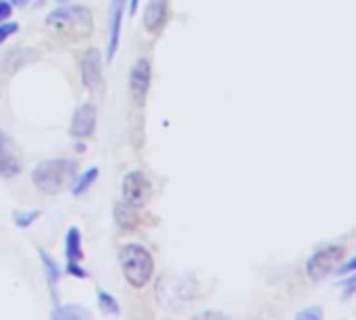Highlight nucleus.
Segmentation results:
<instances>
[{
  "label": "nucleus",
  "mask_w": 356,
  "mask_h": 320,
  "mask_svg": "<svg viewBox=\"0 0 356 320\" xmlns=\"http://www.w3.org/2000/svg\"><path fill=\"white\" fill-rule=\"evenodd\" d=\"M46 25L67 42H86L94 33V12L83 4L63 2L46 15Z\"/></svg>",
  "instance_id": "obj_1"
},
{
  "label": "nucleus",
  "mask_w": 356,
  "mask_h": 320,
  "mask_svg": "<svg viewBox=\"0 0 356 320\" xmlns=\"http://www.w3.org/2000/svg\"><path fill=\"white\" fill-rule=\"evenodd\" d=\"M77 175V162L73 158H48L33 167L31 183L46 196H58L71 187Z\"/></svg>",
  "instance_id": "obj_2"
},
{
  "label": "nucleus",
  "mask_w": 356,
  "mask_h": 320,
  "mask_svg": "<svg viewBox=\"0 0 356 320\" xmlns=\"http://www.w3.org/2000/svg\"><path fill=\"white\" fill-rule=\"evenodd\" d=\"M119 267L125 281L134 289H144L154 275L152 254L140 244H125L119 250Z\"/></svg>",
  "instance_id": "obj_3"
},
{
  "label": "nucleus",
  "mask_w": 356,
  "mask_h": 320,
  "mask_svg": "<svg viewBox=\"0 0 356 320\" xmlns=\"http://www.w3.org/2000/svg\"><path fill=\"white\" fill-rule=\"evenodd\" d=\"M346 258L344 244H325L323 248L315 250L307 260V275L313 283H323L327 277L334 275L338 264Z\"/></svg>",
  "instance_id": "obj_4"
},
{
  "label": "nucleus",
  "mask_w": 356,
  "mask_h": 320,
  "mask_svg": "<svg viewBox=\"0 0 356 320\" xmlns=\"http://www.w3.org/2000/svg\"><path fill=\"white\" fill-rule=\"evenodd\" d=\"M150 83H152V65L146 56H140L131 69H129V79H127V85H129V96L134 100L136 106H142L146 102V96H148V90H150Z\"/></svg>",
  "instance_id": "obj_5"
},
{
  "label": "nucleus",
  "mask_w": 356,
  "mask_h": 320,
  "mask_svg": "<svg viewBox=\"0 0 356 320\" xmlns=\"http://www.w3.org/2000/svg\"><path fill=\"white\" fill-rule=\"evenodd\" d=\"M150 194H152L150 179L142 171H129L123 177V181H121L123 202H127V204H131L136 208H142L150 200Z\"/></svg>",
  "instance_id": "obj_6"
},
{
  "label": "nucleus",
  "mask_w": 356,
  "mask_h": 320,
  "mask_svg": "<svg viewBox=\"0 0 356 320\" xmlns=\"http://www.w3.org/2000/svg\"><path fill=\"white\" fill-rule=\"evenodd\" d=\"M79 75L81 83L88 92H98L104 83V73H102V52L98 48H90L81 54L79 60Z\"/></svg>",
  "instance_id": "obj_7"
},
{
  "label": "nucleus",
  "mask_w": 356,
  "mask_h": 320,
  "mask_svg": "<svg viewBox=\"0 0 356 320\" xmlns=\"http://www.w3.org/2000/svg\"><path fill=\"white\" fill-rule=\"evenodd\" d=\"M96 125H98V108L92 102H83L71 115L69 135L73 140H88L94 135Z\"/></svg>",
  "instance_id": "obj_8"
},
{
  "label": "nucleus",
  "mask_w": 356,
  "mask_h": 320,
  "mask_svg": "<svg viewBox=\"0 0 356 320\" xmlns=\"http://www.w3.org/2000/svg\"><path fill=\"white\" fill-rule=\"evenodd\" d=\"M125 8H127V0H111L108 6V40H106V60H113L117 50H119V42H121V33H123V17H125Z\"/></svg>",
  "instance_id": "obj_9"
},
{
  "label": "nucleus",
  "mask_w": 356,
  "mask_h": 320,
  "mask_svg": "<svg viewBox=\"0 0 356 320\" xmlns=\"http://www.w3.org/2000/svg\"><path fill=\"white\" fill-rule=\"evenodd\" d=\"M38 258H40V264H42V271H44V279H46V285H48V294H50L52 306H56V304H60L58 302V281L63 277V269L56 262V258H52L42 248H38Z\"/></svg>",
  "instance_id": "obj_10"
},
{
  "label": "nucleus",
  "mask_w": 356,
  "mask_h": 320,
  "mask_svg": "<svg viewBox=\"0 0 356 320\" xmlns=\"http://www.w3.org/2000/svg\"><path fill=\"white\" fill-rule=\"evenodd\" d=\"M169 17V0H150L142 15V25L148 33H159Z\"/></svg>",
  "instance_id": "obj_11"
},
{
  "label": "nucleus",
  "mask_w": 356,
  "mask_h": 320,
  "mask_svg": "<svg viewBox=\"0 0 356 320\" xmlns=\"http://www.w3.org/2000/svg\"><path fill=\"white\" fill-rule=\"evenodd\" d=\"M17 175H21V162L17 154L10 150L8 137L0 131V177L13 179Z\"/></svg>",
  "instance_id": "obj_12"
},
{
  "label": "nucleus",
  "mask_w": 356,
  "mask_h": 320,
  "mask_svg": "<svg viewBox=\"0 0 356 320\" xmlns=\"http://www.w3.org/2000/svg\"><path fill=\"white\" fill-rule=\"evenodd\" d=\"M138 210H140V208H136V206H131V204H127V202H117V204L113 206V219H115L117 227L123 229V231H134V229H138V225H140V214H138Z\"/></svg>",
  "instance_id": "obj_13"
},
{
  "label": "nucleus",
  "mask_w": 356,
  "mask_h": 320,
  "mask_svg": "<svg viewBox=\"0 0 356 320\" xmlns=\"http://www.w3.org/2000/svg\"><path fill=\"white\" fill-rule=\"evenodd\" d=\"M65 256L71 262H81L83 260V239L79 227H69L65 233Z\"/></svg>",
  "instance_id": "obj_14"
},
{
  "label": "nucleus",
  "mask_w": 356,
  "mask_h": 320,
  "mask_svg": "<svg viewBox=\"0 0 356 320\" xmlns=\"http://www.w3.org/2000/svg\"><path fill=\"white\" fill-rule=\"evenodd\" d=\"M50 319L56 320H90L92 312L79 304H56L50 312Z\"/></svg>",
  "instance_id": "obj_15"
},
{
  "label": "nucleus",
  "mask_w": 356,
  "mask_h": 320,
  "mask_svg": "<svg viewBox=\"0 0 356 320\" xmlns=\"http://www.w3.org/2000/svg\"><path fill=\"white\" fill-rule=\"evenodd\" d=\"M98 175H100V171H98V167H90V169H86V171H81L79 175H75V179L71 181V194L73 196H83L86 192H90V187L98 181Z\"/></svg>",
  "instance_id": "obj_16"
},
{
  "label": "nucleus",
  "mask_w": 356,
  "mask_h": 320,
  "mask_svg": "<svg viewBox=\"0 0 356 320\" xmlns=\"http://www.w3.org/2000/svg\"><path fill=\"white\" fill-rule=\"evenodd\" d=\"M96 304H98V310L104 314V317H119L121 314V306H119V300L104 292V289H98L96 294Z\"/></svg>",
  "instance_id": "obj_17"
},
{
  "label": "nucleus",
  "mask_w": 356,
  "mask_h": 320,
  "mask_svg": "<svg viewBox=\"0 0 356 320\" xmlns=\"http://www.w3.org/2000/svg\"><path fill=\"white\" fill-rule=\"evenodd\" d=\"M40 217H42L40 210H27V208H23V210H15V212H13V223H15V227H19V229H27V227H31Z\"/></svg>",
  "instance_id": "obj_18"
},
{
  "label": "nucleus",
  "mask_w": 356,
  "mask_h": 320,
  "mask_svg": "<svg viewBox=\"0 0 356 320\" xmlns=\"http://www.w3.org/2000/svg\"><path fill=\"white\" fill-rule=\"evenodd\" d=\"M325 312L321 306H309L300 312H296V320H323Z\"/></svg>",
  "instance_id": "obj_19"
},
{
  "label": "nucleus",
  "mask_w": 356,
  "mask_h": 320,
  "mask_svg": "<svg viewBox=\"0 0 356 320\" xmlns=\"http://www.w3.org/2000/svg\"><path fill=\"white\" fill-rule=\"evenodd\" d=\"M19 31V23L17 21H2L0 23V46L8 40V37H13L15 33Z\"/></svg>",
  "instance_id": "obj_20"
},
{
  "label": "nucleus",
  "mask_w": 356,
  "mask_h": 320,
  "mask_svg": "<svg viewBox=\"0 0 356 320\" xmlns=\"http://www.w3.org/2000/svg\"><path fill=\"white\" fill-rule=\"evenodd\" d=\"M65 273L71 275V277H75V279H88L90 277V273L81 267V262H71V260H67Z\"/></svg>",
  "instance_id": "obj_21"
},
{
  "label": "nucleus",
  "mask_w": 356,
  "mask_h": 320,
  "mask_svg": "<svg viewBox=\"0 0 356 320\" xmlns=\"http://www.w3.org/2000/svg\"><path fill=\"white\" fill-rule=\"evenodd\" d=\"M355 294H356V275L355 273H350V275H346V281H344V285H342V298H344V300H350Z\"/></svg>",
  "instance_id": "obj_22"
},
{
  "label": "nucleus",
  "mask_w": 356,
  "mask_h": 320,
  "mask_svg": "<svg viewBox=\"0 0 356 320\" xmlns=\"http://www.w3.org/2000/svg\"><path fill=\"white\" fill-rule=\"evenodd\" d=\"M355 269H356L355 258H344V260L338 264V269L334 271V275H338V277H346V275L355 273Z\"/></svg>",
  "instance_id": "obj_23"
},
{
  "label": "nucleus",
  "mask_w": 356,
  "mask_h": 320,
  "mask_svg": "<svg viewBox=\"0 0 356 320\" xmlns=\"http://www.w3.org/2000/svg\"><path fill=\"white\" fill-rule=\"evenodd\" d=\"M13 4L8 2V0H0V23L2 21H8L10 17H13Z\"/></svg>",
  "instance_id": "obj_24"
},
{
  "label": "nucleus",
  "mask_w": 356,
  "mask_h": 320,
  "mask_svg": "<svg viewBox=\"0 0 356 320\" xmlns=\"http://www.w3.org/2000/svg\"><path fill=\"white\" fill-rule=\"evenodd\" d=\"M194 319H227V314H223V312H200Z\"/></svg>",
  "instance_id": "obj_25"
},
{
  "label": "nucleus",
  "mask_w": 356,
  "mask_h": 320,
  "mask_svg": "<svg viewBox=\"0 0 356 320\" xmlns=\"http://www.w3.org/2000/svg\"><path fill=\"white\" fill-rule=\"evenodd\" d=\"M127 4H129V15L134 17V15L138 12V6H140V0H129Z\"/></svg>",
  "instance_id": "obj_26"
},
{
  "label": "nucleus",
  "mask_w": 356,
  "mask_h": 320,
  "mask_svg": "<svg viewBox=\"0 0 356 320\" xmlns=\"http://www.w3.org/2000/svg\"><path fill=\"white\" fill-rule=\"evenodd\" d=\"M8 2H10L13 6H19V8H23V6H27L31 0H8Z\"/></svg>",
  "instance_id": "obj_27"
},
{
  "label": "nucleus",
  "mask_w": 356,
  "mask_h": 320,
  "mask_svg": "<svg viewBox=\"0 0 356 320\" xmlns=\"http://www.w3.org/2000/svg\"><path fill=\"white\" fill-rule=\"evenodd\" d=\"M75 150H77V152H86V144H83V140H77Z\"/></svg>",
  "instance_id": "obj_28"
},
{
  "label": "nucleus",
  "mask_w": 356,
  "mask_h": 320,
  "mask_svg": "<svg viewBox=\"0 0 356 320\" xmlns=\"http://www.w3.org/2000/svg\"><path fill=\"white\" fill-rule=\"evenodd\" d=\"M56 2H58V4H63V2H69V0H56Z\"/></svg>",
  "instance_id": "obj_29"
}]
</instances>
